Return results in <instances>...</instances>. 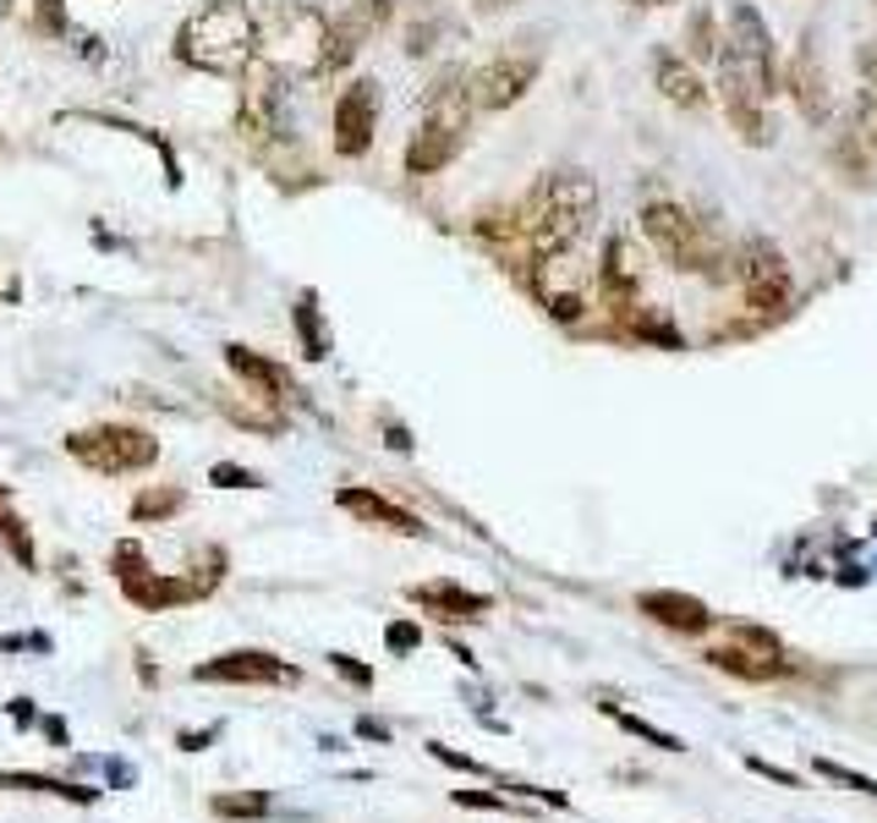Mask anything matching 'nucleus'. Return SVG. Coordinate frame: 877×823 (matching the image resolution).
Here are the masks:
<instances>
[{"instance_id":"obj_9","label":"nucleus","mask_w":877,"mask_h":823,"mask_svg":"<svg viewBox=\"0 0 877 823\" xmlns=\"http://www.w3.org/2000/svg\"><path fill=\"white\" fill-rule=\"evenodd\" d=\"M538 72H543V55H532V50H499L494 61H483L466 77L472 105L477 110H510V105L527 99V88L538 83Z\"/></svg>"},{"instance_id":"obj_15","label":"nucleus","mask_w":877,"mask_h":823,"mask_svg":"<svg viewBox=\"0 0 877 823\" xmlns=\"http://www.w3.org/2000/svg\"><path fill=\"white\" fill-rule=\"evenodd\" d=\"M839 165H850L856 181H877V83H867L856 94V110H850V133L839 144Z\"/></svg>"},{"instance_id":"obj_8","label":"nucleus","mask_w":877,"mask_h":823,"mask_svg":"<svg viewBox=\"0 0 877 823\" xmlns=\"http://www.w3.org/2000/svg\"><path fill=\"white\" fill-rule=\"evenodd\" d=\"M110 566H116V582H121V593L148 610V615H159V610H176V604H192L198 599V588H192V577H165V571H148L144 549L138 544H116V555H110Z\"/></svg>"},{"instance_id":"obj_16","label":"nucleus","mask_w":877,"mask_h":823,"mask_svg":"<svg viewBox=\"0 0 877 823\" xmlns=\"http://www.w3.org/2000/svg\"><path fill=\"white\" fill-rule=\"evenodd\" d=\"M636 610H642L647 621L669 626V632H686V637H697V632L714 626V610H708L702 599H691V593H664V588H658V593H642Z\"/></svg>"},{"instance_id":"obj_1","label":"nucleus","mask_w":877,"mask_h":823,"mask_svg":"<svg viewBox=\"0 0 877 823\" xmlns=\"http://www.w3.org/2000/svg\"><path fill=\"white\" fill-rule=\"evenodd\" d=\"M598 214V187L587 170H554L543 176L516 209H499V214H483L477 220V236H521L532 247V258L543 253H566L587 236Z\"/></svg>"},{"instance_id":"obj_30","label":"nucleus","mask_w":877,"mask_h":823,"mask_svg":"<svg viewBox=\"0 0 877 823\" xmlns=\"http://www.w3.org/2000/svg\"><path fill=\"white\" fill-rule=\"evenodd\" d=\"M296 335H302V346H307V357L318 362V357H329V335L318 325V314H313V297H302L296 303Z\"/></svg>"},{"instance_id":"obj_46","label":"nucleus","mask_w":877,"mask_h":823,"mask_svg":"<svg viewBox=\"0 0 877 823\" xmlns=\"http://www.w3.org/2000/svg\"><path fill=\"white\" fill-rule=\"evenodd\" d=\"M631 6H669V0H631Z\"/></svg>"},{"instance_id":"obj_36","label":"nucleus","mask_w":877,"mask_h":823,"mask_svg":"<svg viewBox=\"0 0 877 823\" xmlns=\"http://www.w3.org/2000/svg\"><path fill=\"white\" fill-rule=\"evenodd\" d=\"M384 643H390V648H395V654H412V648H418V643H423V632H418V626H412V621H395V626H390V632H384Z\"/></svg>"},{"instance_id":"obj_7","label":"nucleus","mask_w":877,"mask_h":823,"mask_svg":"<svg viewBox=\"0 0 877 823\" xmlns=\"http://www.w3.org/2000/svg\"><path fill=\"white\" fill-rule=\"evenodd\" d=\"M324 39H329V22L307 6H286L275 17V28H264V61L286 77L313 72L318 77V61H324Z\"/></svg>"},{"instance_id":"obj_44","label":"nucleus","mask_w":877,"mask_h":823,"mask_svg":"<svg viewBox=\"0 0 877 823\" xmlns=\"http://www.w3.org/2000/svg\"><path fill=\"white\" fill-rule=\"evenodd\" d=\"M357 730H362V736H373V741H384V736H390V730H384V725H373V719H357Z\"/></svg>"},{"instance_id":"obj_27","label":"nucleus","mask_w":877,"mask_h":823,"mask_svg":"<svg viewBox=\"0 0 877 823\" xmlns=\"http://www.w3.org/2000/svg\"><path fill=\"white\" fill-rule=\"evenodd\" d=\"M209 813H214V819H270L275 802H270L264 791H225V796L209 802Z\"/></svg>"},{"instance_id":"obj_11","label":"nucleus","mask_w":877,"mask_h":823,"mask_svg":"<svg viewBox=\"0 0 877 823\" xmlns=\"http://www.w3.org/2000/svg\"><path fill=\"white\" fill-rule=\"evenodd\" d=\"M373 133H379V83L362 77V83H351L335 99V155L340 160H362L373 149Z\"/></svg>"},{"instance_id":"obj_3","label":"nucleus","mask_w":877,"mask_h":823,"mask_svg":"<svg viewBox=\"0 0 877 823\" xmlns=\"http://www.w3.org/2000/svg\"><path fill=\"white\" fill-rule=\"evenodd\" d=\"M642 231H647L653 253H658L669 270H680V275H719V264H730V258L719 253L708 220H697V214H691L686 203H675V198H653V203L642 209Z\"/></svg>"},{"instance_id":"obj_39","label":"nucleus","mask_w":877,"mask_h":823,"mask_svg":"<svg viewBox=\"0 0 877 823\" xmlns=\"http://www.w3.org/2000/svg\"><path fill=\"white\" fill-rule=\"evenodd\" d=\"M455 802H461V808H483V813H505V802L488 796V791H455Z\"/></svg>"},{"instance_id":"obj_31","label":"nucleus","mask_w":877,"mask_h":823,"mask_svg":"<svg viewBox=\"0 0 877 823\" xmlns=\"http://www.w3.org/2000/svg\"><path fill=\"white\" fill-rule=\"evenodd\" d=\"M609 714L620 719V730H631V736H642V741H653V747H664V752H680V736H669V730H658V725H647V719H636V714H625V708H614V703H609Z\"/></svg>"},{"instance_id":"obj_29","label":"nucleus","mask_w":877,"mask_h":823,"mask_svg":"<svg viewBox=\"0 0 877 823\" xmlns=\"http://www.w3.org/2000/svg\"><path fill=\"white\" fill-rule=\"evenodd\" d=\"M181 505H187L181 489H144L133 499V521H165V516H176Z\"/></svg>"},{"instance_id":"obj_2","label":"nucleus","mask_w":877,"mask_h":823,"mask_svg":"<svg viewBox=\"0 0 877 823\" xmlns=\"http://www.w3.org/2000/svg\"><path fill=\"white\" fill-rule=\"evenodd\" d=\"M176 55L192 72L209 77H236L264 55V17L253 0H203L181 28H176Z\"/></svg>"},{"instance_id":"obj_28","label":"nucleus","mask_w":877,"mask_h":823,"mask_svg":"<svg viewBox=\"0 0 877 823\" xmlns=\"http://www.w3.org/2000/svg\"><path fill=\"white\" fill-rule=\"evenodd\" d=\"M0 538H6V549L17 555V566H22V571H33V566H39L33 538H28V521H22L17 510H6V505H0Z\"/></svg>"},{"instance_id":"obj_47","label":"nucleus","mask_w":877,"mask_h":823,"mask_svg":"<svg viewBox=\"0 0 877 823\" xmlns=\"http://www.w3.org/2000/svg\"><path fill=\"white\" fill-rule=\"evenodd\" d=\"M0 505H11V489H6V484H0Z\"/></svg>"},{"instance_id":"obj_14","label":"nucleus","mask_w":877,"mask_h":823,"mask_svg":"<svg viewBox=\"0 0 877 823\" xmlns=\"http://www.w3.org/2000/svg\"><path fill=\"white\" fill-rule=\"evenodd\" d=\"M461 144H466V122H444V116H423V127L412 133V144H406V176H434L444 165L461 155Z\"/></svg>"},{"instance_id":"obj_18","label":"nucleus","mask_w":877,"mask_h":823,"mask_svg":"<svg viewBox=\"0 0 877 823\" xmlns=\"http://www.w3.org/2000/svg\"><path fill=\"white\" fill-rule=\"evenodd\" d=\"M653 83H658V94H664L675 110H702V105H708L702 77H697L691 61L675 55V50H658V55H653Z\"/></svg>"},{"instance_id":"obj_45","label":"nucleus","mask_w":877,"mask_h":823,"mask_svg":"<svg viewBox=\"0 0 877 823\" xmlns=\"http://www.w3.org/2000/svg\"><path fill=\"white\" fill-rule=\"evenodd\" d=\"M477 11H510V6H521V0H472Z\"/></svg>"},{"instance_id":"obj_19","label":"nucleus","mask_w":877,"mask_h":823,"mask_svg":"<svg viewBox=\"0 0 877 823\" xmlns=\"http://www.w3.org/2000/svg\"><path fill=\"white\" fill-rule=\"evenodd\" d=\"M335 505H340V510H351V516H362L368 527H384V532H406V538H423V532H429L412 510L390 505L384 494H373V489H340V494H335Z\"/></svg>"},{"instance_id":"obj_20","label":"nucleus","mask_w":877,"mask_h":823,"mask_svg":"<svg viewBox=\"0 0 877 823\" xmlns=\"http://www.w3.org/2000/svg\"><path fill=\"white\" fill-rule=\"evenodd\" d=\"M790 94H795V105H801L806 122H828L834 94H828V77H823V66H817L812 50H795V61H790Z\"/></svg>"},{"instance_id":"obj_32","label":"nucleus","mask_w":877,"mask_h":823,"mask_svg":"<svg viewBox=\"0 0 877 823\" xmlns=\"http://www.w3.org/2000/svg\"><path fill=\"white\" fill-rule=\"evenodd\" d=\"M817 774L823 780H834V785H850V791H862V796H877V780H867V774H856V769H845V763H817Z\"/></svg>"},{"instance_id":"obj_25","label":"nucleus","mask_w":877,"mask_h":823,"mask_svg":"<svg viewBox=\"0 0 877 823\" xmlns=\"http://www.w3.org/2000/svg\"><path fill=\"white\" fill-rule=\"evenodd\" d=\"M0 791L55 796V802H72V808H94V802H99V791H94V785H77V780H50V774H0Z\"/></svg>"},{"instance_id":"obj_13","label":"nucleus","mask_w":877,"mask_h":823,"mask_svg":"<svg viewBox=\"0 0 877 823\" xmlns=\"http://www.w3.org/2000/svg\"><path fill=\"white\" fill-rule=\"evenodd\" d=\"M192 675L198 680H231V686H292L296 664L264 654V648H236V654H220V658H209V664H198Z\"/></svg>"},{"instance_id":"obj_22","label":"nucleus","mask_w":877,"mask_h":823,"mask_svg":"<svg viewBox=\"0 0 877 823\" xmlns=\"http://www.w3.org/2000/svg\"><path fill=\"white\" fill-rule=\"evenodd\" d=\"M412 599H418L423 610H434L438 621H477V615H488V599H483V593H466V588H455V582H423V588H412Z\"/></svg>"},{"instance_id":"obj_12","label":"nucleus","mask_w":877,"mask_h":823,"mask_svg":"<svg viewBox=\"0 0 877 823\" xmlns=\"http://www.w3.org/2000/svg\"><path fill=\"white\" fill-rule=\"evenodd\" d=\"M532 292H538V303H543L560 325L582 319L587 275L571 264V247H566V253H543V258H538V270H532Z\"/></svg>"},{"instance_id":"obj_43","label":"nucleus","mask_w":877,"mask_h":823,"mask_svg":"<svg viewBox=\"0 0 877 823\" xmlns=\"http://www.w3.org/2000/svg\"><path fill=\"white\" fill-rule=\"evenodd\" d=\"M44 736H50V741H55V747H66V725H61V719H55V714H50V719H44Z\"/></svg>"},{"instance_id":"obj_6","label":"nucleus","mask_w":877,"mask_h":823,"mask_svg":"<svg viewBox=\"0 0 877 823\" xmlns=\"http://www.w3.org/2000/svg\"><path fill=\"white\" fill-rule=\"evenodd\" d=\"M735 281H740V292H746V308L751 314H762V319H784L790 314V303H795V281H790V264H784V253L768 242V236H746L740 247H735Z\"/></svg>"},{"instance_id":"obj_37","label":"nucleus","mask_w":877,"mask_h":823,"mask_svg":"<svg viewBox=\"0 0 877 823\" xmlns=\"http://www.w3.org/2000/svg\"><path fill=\"white\" fill-rule=\"evenodd\" d=\"M329 664H335V669H340L351 686H373V669H368V664H357L351 654H329Z\"/></svg>"},{"instance_id":"obj_24","label":"nucleus","mask_w":877,"mask_h":823,"mask_svg":"<svg viewBox=\"0 0 877 823\" xmlns=\"http://www.w3.org/2000/svg\"><path fill=\"white\" fill-rule=\"evenodd\" d=\"M708 664L714 669H730V675H740V680H779L790 664L773 654H751V648H740V643H719V648H708Z\"/></svg>"},{"instance_id":"obj_4","label":"nucleus","mask_w":877,"mask_h":823,"mask_svg":"<svg viewBox=\"0 0 877 823\" xmlns=\"http://www.w3.org/2000/svg\"><path fill=\"white\" fill-rule=\"evenodd\" d=\"M66 456L99 478H127V473H148L159 462V440L138 423H94V429L66 434Z\"/></svg>"},{"instance_id":"obj_38","label":"nucleus","mask_w":877,"mask_h":823,"mask_svg":"<svg viewBox=\"0 0 877 823\" xmlns=\"http://www.w3.org/2000/svg\"><path fill=\"white\" fill-rule=\"evenodd\" d=\"M746 769H751V774H762V780H779V785H801L790 769H779V763H762V758H746Z\"/></svg>"},{"instance_id":"obj_33","label":"nucleus","mask_w":877,"mask_h":823,"mask_svg":"<svg viewBox=\"0 0 877 823\" xmlns=\"http://www.w3.org/2000/svg\"><path fill=\"white\" fill-rule=\"evenodd\" d=\"M209 484H220V489H264V478H258V473H247V467H231V462L209 467Z\"/></svg>"},{"instance_id":"obj_23","label":"nucleus","mask_w":877,"mask_h":823,"mask_svg":"<svg viewBox=\"0 0 877 823\" xmlns=\"http://www.w3.org/2000/svg\"><path fill=\"white\" fill-rule=\"evenodd\" d=\"M730 44H735V50H746V55H751V61H757V66L779 83V72H773V44H768V22L757 17V6H746V0H740V6L730 11Z\"/></svg>"},{"instance_id":"obj_42","label":"nucleus","mask_w":877,"mask_h":823,"mask_svg":"<svg viewBox=\"0 0 877 823\" xmlns=\"http://www.w3.org/2000/svg\"><path fill=\"white\" fill-rule=\"evenodd\" d=\"M11 725H22V730L33 725V703H28V697H17V703H11Z\"/></svg>"},{"instance_id":"obj_17","label":"nucleus","mask_w":877,"mask_h":823,"mask_svg":"<svg viewBox=\"0 0 877 823\" xmlns=\"http://www.w3.org/2000/svg\"><path fill=\"white\" fill-rule=\"evenodd\" d=\"M225 362H231V373H242L253 390H258V401H292L296 395V384H292V373L275 362V357H258L253 346H225Z\"/></svg>"},{"instance_id":"obj_35","label":"nucleus","mask_w":877,"mask_h":823,"mask_svg":"<svg viewBox=\"0 0 877 823\" xmlns=\"http://www.w3.org/2000/svg\"><path fill=\"white\" fill-rule=\"evenodd\" d=\"M390 11H395V0H357V6H351V17H357L368 33H373V28H384V22H390Z\"/></svg>"},{"instance_id":"obj_5","label":"nucleus","mask_w":877,"mask_h":823,"mask_svg":"<svg viewBox=\"0 0 877 823\" xmlns=\"http://www.w3.org/2000/svg\"><path fill=\"white\" fill-rule=\"evenodd\" d=\"M768 94H773V77L746 50L725 44L719 50V105H725L740 144H768V110H762Z\"/></svg>"},{"instance_id":"obj_26","label":"nucleus","mask_w":877,"mask_h":823,"mask_svg":"<svg viewBox=\"0 0 877 823\" xmlns=\"http://www.w3.org/2000/svg\"><path fill=\"white\" fill-rule=\"evenodd\" d=\"M730 44V33L714 22V11L702 6V11H691V22H686V50L697 55V61H719V50Z\"/></svg>"},{"instance_id":"obj_41","label":"nucleus","mask_w":877,"mask_h":823,"mask_svg":"<svg viewBox=\"0 0 877 823\" xmlns=\"http://www.w3.org/2000/svg\"><path fill=\"white\" fill-rule=\"evenodd\" d=\"M214 736H220V725H209V730H192V736H176V747H187V752H203Z\"/></svg>"},{"instance_id":"obj_10","label":"nucleus","mask_w":877,"mask_h":823,"mask_svg":"<svg viewBox=\"0 0 877 823\" xmlns=\"http://www.w3.org/2000/svg\"><path fill=\"white\" fill-rule=\"evenodd\" d=\"M236 127L258 144V138H286V72H275L270 61H253L242 77V110Z\"/></svg>"},{"instance_id":"obj_34","label":"nucleus","mask_w":877,"mask_h":823,"mask_svg":"<svg viewBox=\"0 0 877 823\" xmlns=\"http://www.w3.org/2000/svg\"><path fill=\"white\" fill-rule=\"evenodd\" d=\"M33 22L44 33H66V0H33Z\"/></svg>"},{"instance_id":"obj_40","label":"nucleus","mask_w":877,"mask_h":823,"mask_svg":"<svg viewBox=\"0 0 877 823\" xmlns=\"http://www.w3.org/2000/svg\"><path fill=\"white\" fill-rule=\"evenodd\" d=\"M429 752H434L438 763H450V769H466V774H483V763H472V758H466V752H450V747H429Z\"/></svg>"},{"instance_id":"obj_21","label":"nucleus","mask_w":877,"mask_h":823,"mask_svg":"<svg viewBox=\"0 0 877 823\" xmlns=\"http://www.w3.org/2000/svg\"><path fill=\"white\" fill-rule=\"evenodd\" d=\"M636 258H631V247L620 242V236H609L603 242V270H598V286H603V297H609V308H636Z\"/></svg>"}]
</instances>
